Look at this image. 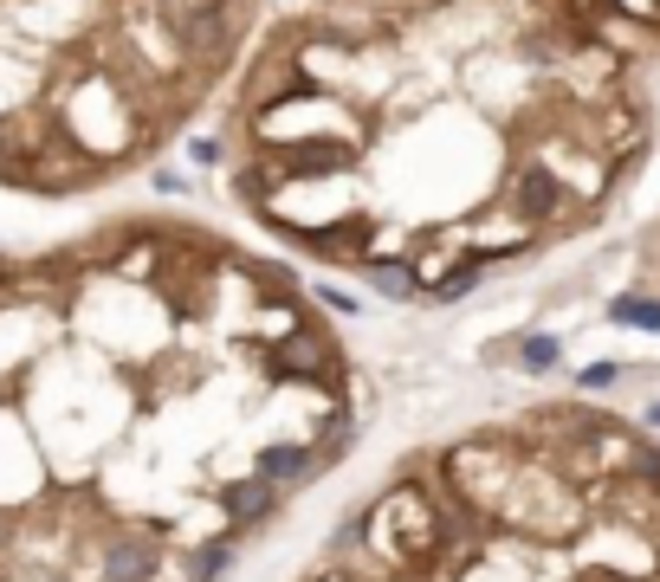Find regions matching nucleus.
I'll use <instances>...</instances> for the list:
<instances>
[{"instance_id":"obj_1","label":"nucleus","mask_w":660,"mask_h":582,"mask_svg":"<svg viewBox=\"0 0 660 582\" xmlns=\"http://www.w3.org/2000/svg\"><path fill=\"white\" fill-rule=\"evenodd\" d=\"M648 65L505 0L292 7L220 123L227 194L382 298H466L589 233L654 143Z\"/></svg>"},{"instance_id":"obj_2","label":"nucleus","mask_w":660,"mask_h":582,"mask_svg":"<svg viewBox=\"0 0 660 582\" xmlns=\"http://www.w3.org/2000/svg\"><path fill=\"white\" fill-rule=\"evenodd\" d=\"M298 582H660V440L538 401L415 447Z\"/></svg>"},{"instance_id":"obj_3","label":"nucleus","mask_w":660,"mask_h":582,"mask_svg":"<svg viewBox=\"0 0 660 582\" xmlns=\"http://www.w3.org/2000/svg\"><path fill=\"white\" fill-rule=\"evenodd\" d=\"M305 7H421V0H305ZM505 7L550 13L563 26L622 46L635 65H660V0H505Z\"/></svg>"}]
</instances>
